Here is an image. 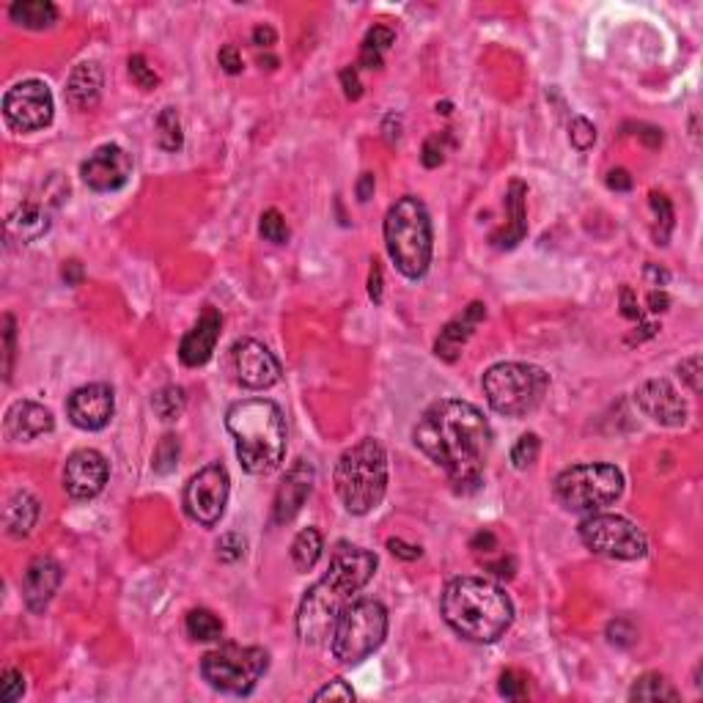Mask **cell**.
<instances>
[{
  "instance_id": "6da1fadb",
  "label": "cell",
  "mask_w": 703,
  "mask_h": 703,
  "mask_svg": "<svg viewBox=\"0 0 703 703\" xmlns=\"http://www.w3.org/2000/svg\"><path fill=\"white\" fill-rule=\"evenodd\" d=\"M412 440L459 492L478 489L492 448V429L478 407L459 399L434 401L420 415Z\"/></svg>"
},
{
  "instance_id": "7a4b0ae2",
  "label": "cell",
  "mask_w": 703,
  "mask_h": 703,
  "mask_svg": "<svg viewBox=\"0 0 703 703\" xmlns=\"http://www.w3.org/2000/svg\"><path fill=\"white\" fill-rule=\"evenodd\" d=\"M376 572V555L355 547V544H338L333 550L327 575L313 583L297 610V635L302 643H322L338 616L343 613V608L355 600V593L363 591L368 585V580Z\"/></svg>"
},
{
  "instance_id": "3957f363",
  "label": "cell",
  "mask_w": 703,
  "mask_h": 703,
  "mask_svg": "<svg viewBox=\"0 0 703 703\" xmlns=\"http://www.w3.org/2000/svg\"><path fill=\"white\" fill-rule=\"evenodd\" d=\"M440 610L445 624L470 643L500 641L514 621L509 593L486 577L451 580L442 591Z\"/></svg>"
},
{
  "instance_id": "277c9868",
  "label": "cell",
  "mask_w": 703,
  "mask_h": 703,
  "mask_svg": "<svg viewBox=\"0 0 703 703\" xmlns=\"http://www.w3.org/2000/svg\"><path fill=\"white\" fill-rule=\"evenodd\" d=\"M226 429L236 442L239 465L267 476L280 467L286 456V420L280 407L269 399H242L226 412Z\"/></svg>"
},
{
  "instance_id": "5b68a950",
  "label": "cell",
  "mask_w": 703,
  "mask_h": 703,
  "mask_svg": "<svg viewBox=\"0 0 703 703\" xmlns=\"http://www.w3.org/2000/svg\"><path fill=\"white\" fill-rule=\"evenodd\" d=\"M385 244L396 269L418 280L432 264V218L426 206L415 195L399 198L385 215Z\"/></svg>"
},
{
  "instance_id": "8992f818",
  "label": "cell",
  "mask_w": 703,
  "mask_h": 703,
  "mask_svg": "<svg viewBox=\"0 0 703 703\" xmlns=\"http://www.w3.org/2000/svg\"><path fill=\"white\" fill-rule=\"evenodd\" d=\"M388 489V456L376 440H360L341 453L335 465V492L349 514L374 511Z\"/></svg>"
},
{
  "instance_id": "52a82bcc",
  "label": "cell",
  "mask_w": 703,
  "mask_h": 703,
  "mask_svg": "<svg viewBox=\"0 0 703 703\" xmlns=\"http://www.w3.org/2000/svg\"><path fill=\"white\" fill-rule=\"evenodd\" d=\"M388 635V610L376 600L349 602L330 632V649L341 665H360Z\"/></svg>"
},
{
  "instance_id": "ba28073f",
  "label": "cell",
  "mask_w": 703,
  "mask_h": 703,
  "mask_svg": "<svg viewBox=\"0 0 703 703\" xmlns=\"http://www.w3.org/2000/svg\"><path fill=\"white\" fill-rule=\"evenodd\" d=\"M547 388V371L531 363H498L484 374V393L489 407L509 418L533 412L544 401Z\"/></svg>"
},
{
  "instance_id": "9c48e42d",
  "label": "cell",
  "mask_w": 703,
  "mask_h": 703,
  "mask_svg": "<svg viewBox=\"0 0 703 703\" xmlns=\"http://www.w3.org/2000/svg\"><path fill=\"white\" fill-rule=\"evenodd\" d=\"M624 492V473L613 465H575L555 478V498L577 514H596L613 506Z\"/></svg>"
},
{
  "instance_id": "30bf717a",
  "label": "cell",
  "mask_w": 703,
  "mask_h": 703,
  "mask_svg": "<svg viewBox=\"0 0 703 703\" xmlns=\"http://www.w3.org/2000/svg\"><path fill=\"white\" fill-rule=\"evenodd\" d=\"M267 667H269V654L264 649L226 643L215 651L203 654L201 676L220 692L248 695L267 674Z\"/></svg>"
},
{
  "instance_id": "8fae6325",
  "label": "cell",
  "mask_w": 703,
  "mask_h": 703,
  "mask_svg": "<svg viewBox=\"0 0 703 703\" xmlns=\"http://www.w3.org/2000/svg\"><path fill=\"white\" fill-rule=\"evenodd\" d=\"M580 539L588 550L618 558V560H638L646 555L649 542L641 527L618 514H591L580 522Z\"/></svg>"
},
{
  "instance_id": "7c38bea8",
  "label": "cell",
  "mask_w": 703,
  "mask_h": 703,
  "mask_svg": "<svg viewBox=\"0 0 703 703\" xmlns=\"http://www.w3.org/2000/svg\"><path fill=\"white\" fill-rule=\"evenodd\" d=\"M231 478L223 465H206L185 486V511L193 522L215 527L228 503Z\"/></svg>"
},
{
  "instance_id": "4fadbf2b",
  "label": "cell",
  "mask_w": 703,
  "mask_h": 703,
  "mask_svg": "<svg viewBox=\"0 0 703 703\" xmlns=\"http://www.w3.org/2000/svg\"><path fill=\"white\" fill-rule=\"evenodd\" d=\"M4 116L20 132H37L53 121V94L42 80H22L4 96Z\"/></svg>"
},
{
  "instance_id": "5bb4252c",
  "label": "cell",
  "mask_w": 703,
  "mask_h": 703,
  "mask_svg": "<svg viewBox=\"0 0 703 703\" xmlns=\"http://www.w3.org/2000/svg\"><path fill=\"white\" fill-rule=\"evenodd\" d=\"M231 366L236 382L251 391H267L280 382V363L272 352L253 338H242L231 349Z\"/></svg>"
},
{
  "instance_id": "9a60e30c",
  "label": "cell",
  "mask_w": 703,
  "mask_h": 703,
  "mask_svg": "<svg viewBox=\"0 0 703 703\" xmlns=\"http://www.w3.org/2000/svg\"><path fill=\"white\" fill-rule=\"evenodd\" d=\"M108 462L104 456L94 448H80L66 459L63 467V489L69 492V498L75 500H91L108 484Z\"/></svg>"
},
{
  "instance_id": "2e32d148",
  "label": "cell",
  "mask_w": 703,
  "mask_h": 703,
  "mask_svg": "<svg viewBox=\"0 0 703 703\" xmlns=\"http://www.w3.org/2000/svg\"><path fill=\"white\" fill-rule=\"evenodd\" d=\"M83 182L96 190V193H113L124 187L132 176V160L129 154L116 146V144H104L99 146L83 165H80Z\"/></svg>"
},
{
  "instance_id": "e0dca14e",
  "label": "cell",
  "mask_w": 703,
  "mask_h": 703,
  "mask_svg": "<svg viewBox=\"0 0 703 703\" xmlns=\"http://www.w3.org/2000/svg\"><path fill=\"white\" fill-rule=\"evenodd\" d=\"M113 409H116L113 388L104 382H94V385H86V388H78L69 396V404H66L69 420L83 432L104 429L111 424Z\"/></svg>"
},
{
  "instance_id": "ac0fdd59",
  "label": "cell",
  "mask_w": 703,
  "mask_h": 703,
  "mask_svg": "<svg viewBox=\"0 0 703 703\" xmlns=\"http://www.w3.org/2000/svg\"><path fill=\"white\" fill-rule=\"evenodd\" d=\"M635 401L638 407L654 420L659 426H684L687 420V404L679 396V391L674 388L667 379H646L643 385H638L635 391Z\"/></svg>"
},
{
  "instance_id": "d6986e66",
  "label": "cell",
  "mask_w": 703,
  "mask_h": 703,
  "mask_svg": "<svg viewBox=\"0 0 703 703\" xmlns=\"http://www.w3.org/2000/svg\"><path fill=\"white\" fill-rule=\"evenodd\" d=\"M313 481H316V473H313V465L308 459H297L284 481H280L277 492H275V506H272V519L275 525H289L305 506L310 489H313Z\"/></svg>"
},
{
  "instance_id": "ffe728a7",
  "label": "cell",
  "mask_w": 703,
  "mask_h": 703,
  "mask_svg": "<svg viewBox=\"0 0 703 703\" xmlns=\"http://www.w3.org/2000/svg\"><path fill=\"white\" fill-rule=\"evenodd\" d=\"M61 580H63V569L55 558L50 555H39L33 558L25 575H22V600L25 605L39 613L50 605V600L55 596V591L61 588Z\"/></svg>"
},
{
  "instance_id": "44dd1931",
  "label": "cell",
  "mask_w": 703,
  "mask_h": 703,
  "mask_svg": "<svg viewBox=\"0 0 703 703\" xmlns=\"http://www.w3.org/2000/svg\"><path fill=\"white\" fill-rule=\"evenodd\" d=\"M220 327H223V319L215 308H206L203 316L198 319V325L182 338V346H179V360L190 368H198L203 363H209L212 358V352L218 346V338H220Z\"/></svg>"
},
{
  "instance_id": "7402d4cb",
  "label": "cell",
  "mask_w": 703,
  "mask_h": 703,
  "mask_svg": "<svg viewBox=\"0 0 703 703\" xmlns=\"http://www.w3.org/2000/svg\"><path fill=\"white\" fill-rule=\"evenodd\" d=\"M50 228V198H25L6 220V239L17 244H30L45 236Z\"/></svg>"
},
{
  "instance_id": "603a6c76",
  "label": "cell",
  "mask_w": 703,
  "mask_h": 703,
  "mask_svg": "<svg viewBox=\"0 0 703 703\" xmlns=\"http://www.w3.org/2000/svg\"><path fill=\"white\" fill-rule=\"evenodd\" d=\"M53 426V412L37 401H14L4 420V432L9 440H37L42 434H50Z\"/></svg>"
},
{
  "instance_id": "cb8c5ba5",
  "label": "cell",
  "mask_w": 703,
  "mask_h": 703,
  "mask_svg": "<svg viewBox=\"0 0 703 703\" xmlns=\"http://www.w3.org/2000/svg\"><path fill=\"white\" fill-rule=\"evenodd\" d=\"M484 316H486V305L484 302H470L462 316H456L453 322H448L440 330V338L434 343V355L440 360H445V363H453L456 358H459L462 346L470 341V335L478 327V322H484Z\"/></svg>"
},
{
  "instance_id": "d4e9b609",
  "label": "cell",
  "mask_w": 703,
  "mask_h": 703,
  "mask_svg": "<svg viewBox=\"0 0 703 703\" xmlns=\"http://www.w3.org/2000/svg\"><path fill=\"white\" fill-rule=\"evenodd\" d=\"M102 96V66L96 61H83L72 69L66 80V102L75 111H91Z\"/></svg>"
},
{
  "instance_id": "484cf974",
  "label": "cell",
  "mask_w": 703,
  "mask_h": 703,
  "mask_svg": "<svg viewBox=\"0 0 703 703\" xmlns=\"http://www.w3.org/2000/svg\"><path fill=\"white\" fill-rule=\"evenodd\" d=\"M525 195L527 187L522 182H511L509 193H506V212H509V223L489 236V242L495 244L500 251H511L525 239L527 234V212H525Z\"/></svg>"
},
{
  "instance_id": "4316f807",
  "label": "cell",
  "mask_w": 703,
  "mask_h": 703,
  "mask_svg": "<svg viewBox=\"0 0 703 703\" xmlns=\"http://www.w3.org/2000/svg\"><path fill=\"white\" fill-rule=\"evenodd\" d=\"M39 522V500L30 492H14L4 511V525L6 533L14 539H25Z\"/></svg>"
},
{
  "instance_id": "83f0119b",
  "label": "cell",
  "mask_w": 703,
  "mask_h": 703,
  "mask_svg": "<svg viewBox=\"0 0 703 703\" xmlns=\"http://www.w3.org/2000/svg\"><path fill=\"white\" fill-rule=\"evenodd\" d=\"M9 17L30 30H45L58 20V9L50 4V0H17L9 9Z\"/></svg>"
},
{
  "instance_id": "f1b7e54d",
  "label": "cell",
  "mask_w": 703,
  "mask_h": 703,
  "mask_svg": "<svg viewBox=\"0 0 703 703\" xmlns=\"http://www.w3.org/2000/svg\"><path fill=\"white\" fill-rule=\"evenodd\" d=\"M325 542L322 533L316 527H305V531L297 533L294 544H292V564L297 572H310L316 567V560L322 558Z\"/></svg>"
},
{
  "instance_id": "f546056e",
  "label": "cell",
  "mask_w": 703,
  "mask_h": 703,
  "mask_svg": "<svg viewBox=\"0 0 703 703\" xmlns=\"http://www.w3.org/2000/svg\"><path fill=\"white\" fill-rule=\"evenodd\" d=\"M396 39V33L391 28H385V25H374L368 33H366V39L360 45V61L358 66L363 69H379L382 66V53L388 50Z\"/></svg>"
},
{
  "instance_id": "4dcf8cb0",
  "label": "cell",
  "mask_w": 703,
  "mask_h": 703,
  "mask_svg": "<svg viewBox=\"0 0 703 703\" xmlns=\"http://www.w3.org/2000/svg\"><path fill=\"white\" fill-rule=\"evenodd\" d=\"M679 690L667 682L662 674H646L629 690V700H679Z\"/></svg>"
},
{
  "instance_id": "1f68e13d",
  "label": "cell",
  "mask_w": 703,
  "mask_h": 703,
  "mask_svg": "<svg viewBox=\"0 0 703 703\" xmlns=\"http://www.w3.org/2000/svg\"><path fill=\"white\" fill-rule=\"evenodd\" d=\"M185 626H187V635L193 641H201V643L220 641V635H223V621L212 610H203V608L190 610Z\"/></svg>"
},
{
  "instance_id": "d6a6232c",
  "label": "cell",
  "mask_w": 703,
  "mask_h": 703,
  "mask_svg": "<svg viewBox=\"0 0 703 703\" xmlns=\"http://www.w3.org/2000/svg\"><path fill=\"white\" fill-rule=\"evenodd\" d=\"M157 146L162 152H179L185 146L182 121H179L176 108H165L157 119Z\"/></svg>"
},
{
  "instance_id": "836d02e7",
  "label": "cell",
  "mask_w": 703,
  "mask_h": 703,
  "mask_svg": "<svg viewBox=\"0 0 703 703\" xmlns=\"http://www.w3.org/2000/svg\"><path fill=\"white\" fill-rule=\"evenodd\" d=\"M185 404H187V396L182 388H176V385H168V388L157 391L152 399V407L162 420H176L185 412Z\"/></svg>"
},
{
  "instance_id": "e575fe53",
  "label": "cell",
  "mask_w": 703,
  "mask_h": 703,
  "mask_svg": "<svg viewBox=\"0 0 703 703\" xmlns=\"http://www.w3.org/2000/svg\"><path fill=\"white\" fill-rule=\"evenodd\" d=\"M651 209H654V215H657V226H654V239L657 244H667V239H671V231H674V203L667 195L662 193H651Z\"/></svg>"
},
{
  "instance_id": "d590c367",
  "label": "cell",
  "mask_w": 703,
  "mask_h": 703,
  "mask_svg": "<svg viewBox=\"0 0 703 703\" xmlns=\"http://www.w3.org/2000/svg\"><path fill=\"white\" fill-rule=\"evenodd\" d=\"M179 453H182L179 437H176V434H165V437L160 440V445L154 448V459H152L154 473H160V476L173 473L176 465H179Z\"/></svg>"
},
{
  "instance_id": "8d00e7d4",
  "label": "cell",
  "mask_w": 703,
  "mask_h": 703,
  "mask_svg": "<svg viewBox=\"0 0 703 703\" xmlns=\"http://www.w3.org/2000/svg\"><path fill=\"white\" fill-rule=\"evenodd\" d=\"M539 451H542V442L536 434H522L517 440V445L511 448V465L517 470H525V467H531L536 459H539Z\"/></svg>"
},
{
  "instance_id": "74e56055",
  "label": "cell",
  "mask_w": 703,
  "mask_h": 703,
  "mask_svg": "<svg viewBox=\"0 0 703 703\" xmlns=\"http://www.w3.org/2000/svg\"><path fill=\"white\" fill-rule=\"evenodd\" d=\"M259 234L267 239V242H275V244H284L289 239V226H286V218L277 212V209H267L261 215V223H259Z\"/></svg>"
},
{
  "instance_id": "f35d334b",
  "label": "cell",
  "mask_w": 703,
  "mask_h": 703,
  "mask_svg": "<svg viewBox=\"0 0 703 703\" xmlns=\"http://www.w3.org/2000/svg\"><path fill=\"white\" fill-rule=\"evenodd\" d=\"M129 78H132V83L137 88H144V91H152V88L160 86V75L149 66V61L144 55H132L129 58Z\"/></svg>"
},
{
  "instance_id": "ab89813d",
  "label": "cell",
  "mask_w": 703,
  "mask_h": 703,
  "mask_svg": "<svg viewBox=\"0 0 703 703\" xmlns=\"http://www.w3.org/2000/svg\"><path fill=\"white\" fill-rule=\"evenodd\" d=\"M448 144H453V140H451V129H442V132H437V135L426 137V144H424V154H420V160H424V165H426V168H437V165H442Z\"/></svg>"
},
{
  "instance_id": "60d3db41",
  "label": "cell",
  "mask_w": 703,
  "mask_h": 703,
  "mask_svg": "<svg viewBox=\"0 0 703 703\" xmlns=\"http://www.w3.org/2000/svg\"><path fill=\"white\" fill-rule=\"evenodd\" d=\"M608 641L618 649H629L632 643L638 641V629L629 618H616L608 624Z\"/></svg>"
},
{
  "instance_id": "b9f144b4",
  "label": "cell",
  "mask_w": 703,
  "mask_h": 703,
  "mask_svg": "<svg viewBox=\"0 0 703 703\" xmlns=\"http://www.w3.org/2000/svg\"><path fill=\"white\" fill-rule=\"evenodd\" d=\"M569 140H572L575 149L588 152V149L596 144V127H593L588 119L577 116V119H572V124H569Z\"/></svg>"
},
{
  "instance_id": "7bdbcfd3",
  "label": "cell",
  "mask_w": 703,
  "mask_h": 703,
  "mask_svg": "<svg viewBox=\"0 0 703 703\" xmlns=\"http://www.w3.org/2000/svg\"><path fill=\"white\" fill-rule=\"evenodd\" d=\"M25 692V676L17 671V667H6L4 676H0V698H4L6 703L12 700H20Z\"/></svg>"
},
{
  "instance_id": "ee69618b",
  "label": "cell",
  "mask_w": 703,
  "mask_h": 703,
  "mask_svg": "<svg viewBox=\"0 0 703 703\" xmlns=\"http://www.w3.org/2000/svg\"><path fill=\"white\" fill-rule=\"evenodd\" d=\"M244 555V539L239 533H226L220 536L218 542V558L226 560V564H234V560H239Z\"/></svg>"
},
{
  "instance_id": "f6af8a7d",
  "label": "cell",
  "mask_w": 703,
  "mask_h": 703,
  "mask_svg": "<svg viewBox=\"0 0 703 703\" xmlns=\"http://www.w3.org/2000/svg\"><path fill=\"white\" fill-rule=\"evenodd\" d=\"M700 368H703L700 355H692V358H687V360L679 363V376L690 385L692 393H700V388H703V382H700L703 374H700Z\"/></svg>"
},
{
  "instance_id": "bcb514c9",
  "label": "cell",
  "mask_w": 703,
  "mask_h": 703,
  "mask_svg": "<svg viewBox=\"0 0 703 703\" xmlns=\"http://www.w3.org/2000/svg\"><path fill=\"white\" fill-rule=\"evenodd\" d=\"M313 700H343V703H349V700H355V690H352L343 679H335L316 692Z\"/></svg>"
},
{
  "instance_id": "7dc6e473",
  "label": "cell",
  "mask_w": 703,
  "mask_h": 703,
  "mask_svg": "<svg viewBox=\"0 0 703 703\" xmlns=\"http://www.w3.org/2000/svg\"><path fill=\"white\" fill-rule=\"evenodd\" d=\"M4 358H6L4 374H6V382H9L12 379V368H14V316H4Z\"/></svg>"
},
{
  "instance_id": "c3c4849f",
  "label": "cell",
  "mask_w": 703,
  "mask_h": 703,
  "mask_svg": "<svg viewBox=\"0 0 703 703\" xmlns=\"http://www.w3.org/2000/svg\"><path fill=\"white\" fill-rule=\"evenodd\" d=\"M341 88H343V96L352 99V102L363 96V83L358 78V66H343L341 69Z\"/></svg>"
},
{
  "instance_id": "681fc988",
  "label": "cell",
  "mask_w": 703,
  "mask_h": 703,
  "mask_svg": "<svg viewBox=\"0 0 703 703\" xmlns=\"http://www.w3.org/2000/svg\"><path fill=\"white\" fill-rule=\"evenodd\" d=\"M525 692H527V684H525V679L517 671H506L500 676V695L503 698L519 700V698H525Z\"/></svg>"
},
{
  "instance_id": "f907efd6",
  "label": "cell",
  "mask_w": 703,
  "mask_h": 703,
  "mask_svg": "<svg viewBox=\"0 0 703 703\" xmlns=\"http://www.w3.org/2000/svg\"><path fill=\"white\" fill-rule=\"evenodd\" d=\"M621 313L626 316V319H632V322H641V319H643V313H641V308H638V297H635V292H632L629 286L621 289Z\"/></svg>"
},
{
  "instance_id": "816d5d0a",
  "label": "cell",
  "mask_w": 703,
  "mask_h": 703,
  "mask_svg": "<svg viewBox=\"0 0 703 703\" xmlns=\"http://www.w3.org/2000/svg\"><path fill=\"white\" fill-rule=\"evenodd\" d=\"M218 61H220V66L226 69L228 75H239V72H242V55H239V50H236L234 45H226V47L220 50Z\"/></svg>"
},
{
  "instance_id": "f5cc1de1",
  "label": "cell",
  "mask_w": 703,
  "mask_h": 703,
  "mask_svg": "<svg viewBox=\"0 0 703 703\" xmlns=\"http://www.w3.org/2000/svg\"><path fill=\"white\" fill-rule=\"evenodd\" d=\"M382 289H385L382 264L374 259V261H371V272H368V297H371L374 302H382Z\"/></svg>"
},
{
  "instance_id": "db71d44e",
  "label": "cell",
  "mask_w": 703,
  "mask_h": 703,
  "mask_svg": "<svg viewBox=\"0 0 703 703\" xmlns=\"http://www.w3.org/2000/svg\"><path fill=\"white\" fill-rule=\"evenodd\" d=\"M388 550L396 558H401V560H418L420 555H424V550H420V547H412V544H407L401 539H388Z\"/></svg>"
},
{
  "instance_id": "11a10c76",
  "label": "cell",
  "mask_w": 703,
  "mask_h": 703,
  "mask_svg": "<svg viewBox=\"0 0 703 703\" xmlns=\"http://www.w3.org/2000/svg\"><path fill=\"white\" fill-rule=\"evenodd\" d=\"M608 187L616 190V193H629V190H632V176H629V170L613 168V170L608 173Z\"/></svg>"
},
{
  "instance_id": "9f6ffc18",
  "label": "cell",
  "mask_w": 703,
  "mask_h": 703,
  "mask_svg": "<svg viewBox=\"0 0 703 703\" xmlns=\"http://www.w3.org/2000/svg\"><path fill=\"white\" fill-rule=\"evenodd\" d=\"M495 547H498V539L492 531H478L470 542V550H476V552H492Z\"/></svg>"
},
{
  "instance_id": "6f0895ef",
  "label": "cell",
  "mask_w": 703,
  "mask_h": 703,
  "mask_svg": "<svg viewBox=\"0 0 703 703\" xmlns=\"http://www.w3.org/2000/svg\"><path fill=\"white\" fill-rule=\"evenodd\" d=\"M63 280H66V286H78L80 280H83V264L80 261H66L63 269H61Z\"/></svg>"
},
{
  "instance_id": "680465c9",
  "label": "cell",
  "mask_w": 703,
  "mask_h": 703,
  "mask_svg": "<svg viewBox=\"0 0 703 703\" xmlns=\"http://www.w3.org/2000/svg\"><path fill=\"white\" fill-rule=\"evenodd\" d=\"M374 173H363L360 179H358V187H355V193H358V201H368L371 195H374Z\"/></svg>"
},
{
  "instance_id": "91938a15",
  "label": "cell",
  "mask_w": 703,
  "mask_h": 703,
  "mask_svg": "<svg viewBox=\"0 0 703 703\" xmlns=\"http://www.w3.org/2000/svg\"><path fill=\"white\" fill-rule=\"evenodd\" d=\"M275 30L269 28V25H259L256 30H253V45H259V47H272L275 45Z\"/></svg>"
},
{
  "instance_id": "94428289",
  "label": "cell",
  "mask_w": 703,
  "mask_h": 703,
  "mask_svg": "<svg viewBox=\"0 0 703 703\" xmlns=\"http://www.w3.org/2000/svg\"><path fill=\"white\" fill-rule=\"evenodd\" d=\"M486 569H489L492 575L511 580V577H514V558H503V560H498V564H486Z\"/></svg>"
},
{
  "instance_id": "6125c7cd",
  "label": "cell",
  "mask_w": 703,
  "mask_h": 703,
  "mask_svg": "<svg viewBox=\"0 0 703 703\" xmlns=\"http://www.w3.org/2000/svg\"><path fill=\"white\" fill-rule=\"evenodd\" d=\"M667 305H671V297H667L662 289H654V292L649 294V310H654V313H665Z\"/></svg>"
},
{
  "instance_id": "be15d7a7",
  "label": "cell",
  "mask_w": 703,
  "mask_h": 703,
  "mask_svg": "<svg viewBox=\"0 0 703 703\" xmlns=\"http://www.w3.org/2000/svg\"><path fill=\"white\" fill-rule=\"evenodd\" d=\"M646 277L651 280L654 286H659V289L667 284V280H671V275H667V269H662V267H657V264H649V267H646Z\"/></svg>"
},
{
  "instance_id": "e7e4bbea",
  "label": "cell",
  "mask_w": 703,
  "mask_h": 703,
  "mask_svg": "<svg viewBox=\"0 0 703 703\" xmlns=\"http://www.w3.org/2000/svg\"><path fill=\"white\" fill-rule=\"evenodd\" d=\"M643 132H638L641 135V140L646 146H651V149H657V146H662V129H657V127H641Z\"/></svg>"
},
{
  "instance_id": "03108f58",
  "label": "cell",
  "mask_w": 703,
  "mask_h": 703,
  "mask_svg": "<svg viewBox=\"0 0 703 703\" xmlns=\"http://www.w3.org/2000/svg\"><path fill=\"white\" fill-rule=\"evenodd\" d=\"M259 63H261V66L267 63V69H275V63H277V61H275L272 55H267V58H259Z\"/></svg>"
},
{
  "instance_id": "003e7915",
  "label": "cell",
  "mask_w": 703,
  "mask_h": 703,
  "mask_svg": "<svg viewBox=\"0 0 703 703\" xmlns=\"http://www.w3.org/2000/svg\"><path fill=\"white\" fill-rule=\"evenodd\" d=\"M437 111H440V113H451V104L442 102V104H437Z\"/></svg>"
}]
</instances>
